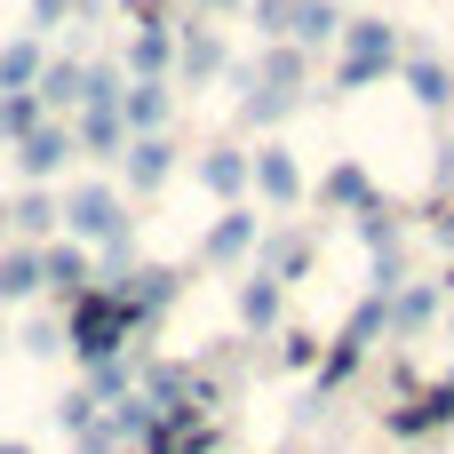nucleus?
Returning a JSON list of instances; mask_svg holds the SVG:
<instances>
[{"label": "nucleus", "mask_w": 454, "mask_h": 454, "mask_svg": "<svg viewBox=\"0 0 454 454\" xmlns=\"http://www.w3.org/2000/svg\"><path fill=\"white\" fill-rule=\"evenodd\" d=\"M431 319H439V287H431V279H407V287L391 295V335L407 343V335H423Z\"/></svg>", "instance_id": "obj_23"}, {"label": "nucleus", "mask_w": 454, "mask_h": 454, "mask_svg": "<svg viewBox=\"0 0 454 454\" xmlns=\"http://www.w3.org/2000/svg\"><path fill=\"white\" fill-rule=\"evenodd\" d=\"M72 447H80V454H120V439H112V423H104V415H96V423H88V431H80V439H72Z\"/></svg>", "instance_id": "obj_36"}, {"label": "nucleus", "mask_w": 454, "mask_h": 454, "mask_svg": "<svg viewBox=\"0 0 454 454\" xmlns=\"http://www.w3.org/2000/svg\"><path fill=\"white\" fill-rule=\"evenodd\" d=\"M399 80H407V96L423 104V112H447L454 104V72L431 56V48H415V56H399Z\"/></svg>", "instance_id": "obj_16"}, {"label": "nucleus", "mask_w": 454, "mask_h": 454, "mask_svg": "<svg viewBox=\"0 0 454 454\" xmlns=\"http://www.w3.org/2000/svg\"><path fill=\"white\" fill-rule=\"evenodd\" d=\"M447 287H454V263H447Z\"/></svg>", "instance_id": "obj_42"}, {"label": "nucleus", "mask_w": 454, "mask_h": 454, "mask_svg": "<svg viewBox=\"0 0 454 454\" xmlns=\"http://www.w3.org/2000/svg\"><path fill=\"white\" fill-rule=\"evenodd\" d=\"M192 8H207V16H239L247 0H192Z\"/></svg>", "instance_id": "obj_38"}, {"label": "nucleus", "mask_w": 454, "mask_h": 454, "mask_svg": "<svg viewBox=\"0 0 454 454\" xmlns=\"http://www.w3.org/2000/svg\"><path fill=\"white\" fill-rule=\"evenodd\" d=\"M215 72H223V40H215L207 24H184V40H176V80L200 88V80H215Z\"/></svg>", "instance_id": "obj_21"}, {"label": "nucleus", "mask_w": 454, "mask_h": 454, "mask_svg": "<svg viewBox=\"0 0 454 454\" xmlns=\"http://www.w3.org/2000/svg\"><path fill=\"white\" fill-rule=\"evenodd\" d=\"M72 152H80V144H72V128H64V120H40V128L16 144V168H24V184H48Z\"/></svg>", "instance_id": "obj_10"}, {"label": "nucleus", "mask_w": 454, "mask_h": 454, "mask_svg": "<svg viewBox=\"0 0 454 454\" xmlns=\"http://www.w3.org/2000/svg\"><path fill=\"white\" fill-rule=\"evenodd\" d=\"M96 415H104V407H96V399H88V391H72V399H56V423H64V431H72V439H80V431H88V423H96Z\"/></svg>", "instance_id": "obj_35"}, {"label": "nucleus", "mask_w": 454, "mask_h": 454, "mask_svg": "<svg viewBox=\"0 0 454 454\" xmlns=\"http://www.w3.org/2000/svg\"><path fill=\"white\" fill-rule=\"evenodd\" d=\"M40 112H80L88 104V64L80 56H48V72H40Z\"/></svg>", "instance_id": "obj_17"}, {"label": "nucleus", "mask_w": 454, "mask_h": 454, "mask_svg": "<svg viewBox=\"0 0 454 454\" xmlns=\"http://www.w3.org/2000/svg\"><path fill=\"white\" fill-rule=\"evenodd\" d=\"M0 454H32V447H24V439H0Z\"/></svg>", "instance_id": "obj_40"}, {"label": "nucleus", "mask_w": 454, "mask_h": 454, "mask_svg": "<svg viewBox=\"0 0 454 454\" xmlns=\"http://www.w3.org/2000/svg\"><path fill=\"white\" fill-rule=\"evenodd\" d=\"M200 184H207L223 207H239V200L255 192V160H247L239 144H207V152H200Z\"/></svg>", "instance_id": "obj_8"}, {"label": "nucleus", "mask_w": 454, "mask_h": 454, "mask_svg": "<svg viewBox=\"0 0 454 454\" xmlns=\"http://www.w3.org/2000/svg\"><path fill=\"white\" fill-rule=\"evenodd\" d=\"M168 112H176L168 80H128V96H120V120H128V136H168Z\"/></svg>", "instance_id": "obj_11"}, {"label": "nucleus", "mask_w": 454, "mask_h": 454, "mask_svg": "<svg viewBox=\"0 0 454 454\" xmlns=\"http://www.w3.org/2000/svg\"><path fill=\"white\" fill-rule=\"evenodd\" d=\"M295 112H303V88H263V80H255V88L239 96V128H279V120H295Z\"/></svg>", "instance_id": "obj_22"}, {"label": "nucleus", "mask_w": 454, "mask_h": 454, "mask_svg": "<svg viewBox=\"0 0 454 454\" xmlns=\"http://www.w3.org/2000/svg\"><path fill=\"white\" fill-rule=\"evenodd\" d=\"M176 287H184V279H176L168 263H136V271H128L120 287H104V295H120V303H128V311H136V319L152 327V319H160V311L176 303Z\"/></svg>", "instance_id": "obj_9"}, {"label": "nucleus", "mask_w": 454, "mask_h": 454, "mask_svg": "<svg viewBox=\"0 0 454 454\" xmlns=\"http://www.w3.org/2000/svg\"><path fill=\"white\" fill-rule=\"evenodd\" d=\"M447 423H454V383L423 391L415 407H399V415H391V431H399V439H423V431H447Z\"/></svg>", "instance_id": "obj_24"}, {"label": "nucleus", "mask_w": 454, "mask_h": 454, "mask_svg": "<svg viewBox=\"0 0 454 454\" xmlns=\"http://www.w3.org/2000/svg\"><path fill=\"white\" fill-rule=\"evenodd\" d=\"M40 120H48V112H40V96H0V136H8V144H24Z\"/></svg>", "instance_id": "obj_30"}, {"label": "nucleus", "mask_w": 454, "mask_h": 454, "mask_svg": "<svg viewBox=\"0 0 454 454\" xmlns=\"http://www.w3.org/2000/svg\"><path fill=\"white\" fill-rule=\"evenodd\" d=\"M40 72H48L40 32H24V40H8V48H0V96H32V88H40Z\"/></svg>", "instance_id": "obj_20"}, {"label": "nucleus", "mask_w": 454, "mask_h": 454, "mask_svg": "<svg viewBox=\"0 0 454 454\" xmlns=\"http://www.w3.org/2000/svg\"><path fill=\"white\" fill-rule=\"evenodd\" d=\"M399 72V24L391 16H343V72L335 88H375Z\"/></svg>", "instance_id": "obj_2"}, {"label": "nucleus", "mask_w": 454, "mask_h": 454, "mask_svg": "<svg viewBox=\"0 0 454 454\" xmlns=\"http://www.w3.org/2000/svg\"><path fill=\"white\" fill-rule=\"evenodd\" d=\"M120 176H128L136 192H160V184L176 176V144H168V136H128V152H120Z\"/></svg>", "instance_id": "obj_13"}, {"label": "nucleus", "mask_w": 454, "mask_h": 454, "mask_svg": "<svg viewBox=\"0 0 454 454\" xmlns=\"http://www.w3.org/2000/svg\"><path fill=\"white\" fill-rule=\"evenodd\" d=\"M32 24H40V32H56V24H72V0H32Z\"/></svg>", "instance_id": "obj_37"}, {"label": "nucleus", "mask_w": 454, "mask_h": 454, "mask_svg": "<svg viewBox=\"0 0 454 454\" xmlns=\"http://www.w3.org/2000/svg\"><path fill=\"white\" fill-rule=\"evenodd\" d=\"M255 271H263V279H279V287L311 279V239H303V231H263V247H255Z\"/></svg>", "instance_id": "obj_15"}, {"label": "nucleus", "mask_w": 454, "mask_h": 454, "mask_svg": "<svg viewBox=\"0 0 454 454\" xmlns=\"http://www.w3.org/2000/svg\"><path fill=\"white\" fill-rule=\"evenodd\" d=\"M263 247V215H247V207H223L215 223H207V239H200V255L215 263V271H231V263H247Z\"/></svg>", "instance_id": "obj_5"}, {"label": "nucleus", "mask_w": 454, "mask_h": 454, "mask_svg": "<svg viewBox=\"0 0 454 454\" xmlns=\"http://www.w3.org/2000/svg\"><path fill=\"white\" fill-rule=\"evenodd\" d=\"M16 343H24L32 359H56V351H64V327H56V319H32V327H24Z\"/></svg>", "instance_id": "obj_34"}, {"label": "nucleus", "mask_w": 454, "mask_h": 454, "mask_svg": "<svg viewBox=\"0 0 454 454\" xmlns=\"http://www.w3.org/2000/svg\"><path fill=\"white\" fill-rule=\"evenodd\" d=\"M319 200H327L335 215H367V207H383V192H375V176H367L359 160H335L327 184H319Z\"/></svg>", "instance_id": "obj_14"}, {"label": "nucleus", "mask_w": 454, "mask_h": 454, "mask_svg": "<svg viewBox=\"0 0 454 454\" xmlns=\"http://www.w3.org/2000/svg\"><path fill=\"white\" fill-rule=\"evenodd\" d=\"M0 239H8V200H0Z\"/></svg>", "instance_id": "obj_41"}, {"label": "nucleus", "mask_w": 454, "mask_h": 454, "mask_svg": "<svg viewBox=\"0 0 454 454\" xmlns=\"http://www.w3.org/2000/svg\"><path fill=\"white\" fill-rule=\"evenodd\" d=\"M32 295H40V247L16 239V247L0 255V311H8V303H32Z\"/></svg>", "instance_id": "obj_26"}, {"label": "nucleus", "mask_w": 454, "mask_h": 454, "mask_svg": "<svg viewBox=\"0 0 454 454\" xmlns=\"http://www.w3.org/2000/svg\"><path fill=\"white\" fill-rule=\"evenodd\" d=\"M287 40H295V48L343 40V8H335V0H295V16H287Z\"/></svg>", "instance_id": "obj_25"}, {"label": "nucleus", "mask_w": 454, "mask_h": 454, "mask_svg": "<svg viewBox=\"0 0 454 454\" xmlns=\"http://www.w3.org/2000/svg\"><path fill=\"white\" fill-rule=\"evenodd\" d=\"M96 407H120V399H136V359H104V367H88V383H80Z\"/></svg>", "instance_id": "obj_27"}, {"label": "nucleus", "mask_w": 454, "mask_h": 454, "mask_svg": "<svg viewBox=\"0 0 454 454\" xmlns=\"http://www.w3.org/2000/svg\"><path fill=\"white\" fill-rule=\"evenodd\" d=\"M247 16H255V32H263V40H287V16H295V0H247Z\"/></svg>", "instance_id": "obj_33"}, {"label": "nucleus", "mask_w": 454, "mask_h": 454, "mask_svg": "<svg viewBox=\"0 0 454 454\" xmlns=\"http://www.w3.org/2000/svg\"><path fill=\"white\" fill-rule=\"evenodd\" d=\"M279 311H287V287L263 279V271H247V279H239V327H247V335H271Z\"/></svg>", "instance_id": "obj_19"}, {"label": "nucleus", "mask_w": 454, "mask_h": 454, "mask_svg": "<svg viewBox=\"0 0 454 454\" xmlns=\"http://www.w3.org/2000/svg\"><path fill=\"white\" fill-rule=\"evenodd\" d=\"M136 311L120 303V295H104V287H88L72 311H64V351L80 359V367H104V359H128V343H136Z\"/></svg>", "instance_id": "obj_1"}, {"label": "nucleus", "mask_w": 454, "mask_h": 454, "mask_svg": "<svg viewBox=\"0 0 454 454\" xmlns=\"http://www.w3.org/2000/svg\"><path fill=\"white\" fill-rule=\"evenodd\" d=\"M8 231H16L24 247H48V239L64 231V200H56L48 184H24V192L8 200Z\"/></svg>", "instance_id": "obj_7"}, {"label": "nucleus", "mask_w": 454, "mask_h": 454, "mask_svg": "<svg viewBox=\"0 0 454 454\" xmlns=\"http://www.w3.org/2000/svg\"><path fill=\"white\" fill-rule=\"evenodd\" d=\"M64 239H80V247L96 255V247H112V239H136V215H128V200H120L112 184H80V192L64 200Z\"/></svg>", "instance_id": "obj_3"}, {"label": "nucleus", "mask_w": 454, "mask_h": 454, "mask_svg": "<svg viewBox=\"0 0 454 454\" xmlns=\"http://www.w3.org/2000/svg\"><path fill=\"white\" fill-rule=\"evenodd\" d=\"M40 287L64 295V303H80V295L96 287V255H88L80 239H48V247H40Z\"/></svg>", "instance_id": "obj_6"}, {"label": "nucleus", "mask_w": 454, "mask_h": 454, "mask_svg": "<svg viewBox=\"0 0 454 454\" xmlns=\"http://www.w3.org/2000/svg\"><path fill=\"white\" fill-rule=\"evenodd\" d=\"M72 144H80L88 160H120V152H128V120H120V104H80Z\"/></svg>", "instance_id": "obj_12"}, {"label": "nucleus", "mask_w": 454, "mask_h": 454, "mask_svg": "<svg viewBox=\"0 0 454 454\" xmlns=\"http://www.w3.org/2000/svg\"><path fill=\"white\" fill-rule=\"evenodd\" d=\"M447 335H454V319H447Z\"/></svg>", "instance_id": "obj_43"}, {"label": "nucleus", "mask_w": 454, "mask_h": 454, "mask_svg": "<svg viewBox=\"0 0 454 454\" xmlns=\"http://www.w3.org/2000/svg\"><path fill=\"white\" fill-rule=\"evenodd\" d=\"M279 359H287L295 375H319V335H303V327H287V343H279Z\"/></svg>", "instance_id": "obj_32"}, {"label": "nucleus", "mask_w": 454, "mask_h": 454, "mask_svg": "<svg viewBox=\"0 0 454 454\" xmlns=\"http://www.w3.org/2000/svg\"><path fill=\"white\" fill-rule=\"evenodd\" d=\"M407 287V255H375L367 263V295H399Z\"/></svg>", "instance_id": "obj_31"}, {"label": "nucleus", "mask_w": 454, "mask_h": 454, "mask_svg": "<svg viewBox=\"0 0 454 454\" xmlns=\"http://www.w3.org/2000/svg\"><path fill=\"white\" fill-rule=\"evenodd\" d=\"M176 72V32L168 24H136L128 40V80H168Z\"/></svg>", "instance_id": "obj_18"}, {"label": "nucleus", "mask_w": 454, "mask_h": 454, "mask_svg": "<svg viewBox=\"0 0 454 454\" xmlns=\"http://www.w3.org/2000/svg\"><path fill=\"white\" fill-rule=\"evenodd\" d=\"M247 160H255V200H263V207H295V200L311 192V184H303L295 144H279V136H271V144H255Z\"/></svg>", "instance_id": "obj_4"}, {"label": "nucleus", "mask_w": 454, "mask_h": 454, "mask_svg": "<svg viewBox=\"0 0 454 454\" xmlns=\"http://www.w3.org/2000/svg\"><path fill=\"white\" fill-rule=\"evenodd\" d=\"M359 223V247L367 255H399V215L391 207H367V215H351Z\"/></svg>", "instance_id": "obj_29"}, {"label": "nucleus", "mask_w": 454, "mask_h": 454, "mask_svg": "<svg viewBox=\"0 0 454 454\" xmlns=\"http://www.w3.org/2000/svg\"><path fill=\"white\" fill-rule=\"evenodd\" d=\"M255 80H263V88H303V48H295V40H271V48L255 56Z\"/></svg>", "instance_id": "obj_28"}, {"label": "nucleus", "mask_w": 454, "mask_h": 454, "mask_svg": "<svg viewBox=\"0 0 454 454\" xmlns=\"http://www.w3.org/2000/svg\"><path fill=\"white\" fill-rule=\"evenodd\" d=\"M88 16H104V0H72V24H88Z\"/></svg>", "instance_id": "obj_39"}]
</instances>
